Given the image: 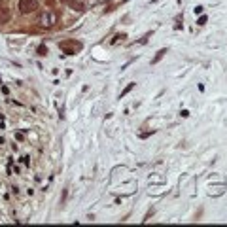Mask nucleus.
Returning a JSON list of instances; mask_svg holds the SVG:
<instances>
[{"instance_id": "obj_1", "label": "nucleus", "mask_w": 227, "mask_h": 227, "mask_svg": "<svg viewBox=\"0 0 227 227\" xmlns=\"http://www.w3.org/2000/svg\"><path fill=\"white\" fill-rule=\"evenodd\" d=\"M38 8V0H19V9L23 13H30Z\"/></svg>"}, {"instance_id": "obj_2", "label": "nucleus", "mask_w": 227, "mask_h": 227, "mask_svg": "<svg viewBox=\"0 0 227 227\" xmlns=\"http://www.w3.org/2000/svg\"><path fill=\"white\" fill-rule=\"evenodd\" d=\"M55 23H57V15L53 13V12L42 13V17H40V25H44V27H53Z\"/></svg>"}]
</instances>
